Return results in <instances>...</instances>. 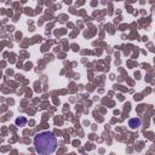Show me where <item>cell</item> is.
I'll return each mask as SVG.
<instances>
[{
    "instance_id": "cell-1",
    "label": "cell",
    "mask_w": 155,
    "mask_h": 155,
    "mask_svg": "<svg viewBox=\"0 0 155 155\" xmlns=\"http://www.w3.org/2000/svg\"><path fill=\"white\" fill-rule=\"evenodd\" d=\"M34 147L39 155H51L57 148V139L51 132L44 131L35 136Z\"/></svg>"
},
{
    "instance_id": "cell-3",
    "label": "cell",
    "mask_w": 155,
    "mask_h": 155,
    "mask_svg": "<svg viewBox=\"0 0 155 155\" xmlns=\"http://www.w3.org/2000/svg\"><path fill=\"white\" fill-rule=\"evenodd\" d=\"M26 123H27V120H26V118H23V116H21V118H18V119L16 120V124H17L18 126H24Z\"/></svg>"
},
{
    "instance_id": "cell-2",
    "label": "cell",
    "mask_w": 155,
    "mask_h": 155,
    "mask_svg": "<svg viewBox=\"0 0 155 155\" xmlns=\"http://www.w3.org/2000/svg\"><path fill=\"white\" fill-rule=\"evenodd\" d=\"M128 126L131 127V128H138L139 126H141V119H138V118H133V119H130L128 120Z\"/></svg>"
}]
</instances>
